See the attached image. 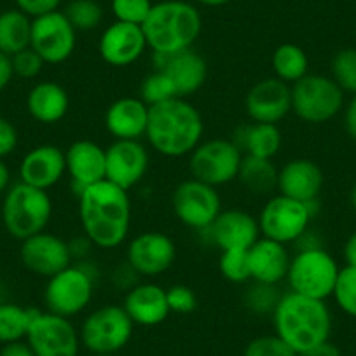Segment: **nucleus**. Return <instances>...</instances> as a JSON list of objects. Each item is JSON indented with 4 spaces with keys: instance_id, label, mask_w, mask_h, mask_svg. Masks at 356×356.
I'll list each match as a JSON object with an SVG mask.
<instances>
[{
    "instance_id": "obj_1",
    "label": "nucleus",
    "mask_w": 356,
    "mask_h": 356,
    "mask_svg": "<svg viewBox=\"0 0 356 356\" xmlns=\"http://www.w3.org/2000/svg\"><path fill=\"white\" fill-rule=\"evenodd\" d=\"M77 197L79 220L86 238L102 250L121 246L131 227V200L128 191L102 180L82 189Z\"/></svg>"
},
{
    "instance_id": "obj_2",
    "label": "nucleus",
    "mask_w": 356,
    "mask_h": 356,
    "mask_svg": "<svg viewBox=\"0 0 356 356\" xmlns=\"http://www.w3.org/2000/svg\"><path fill=\"white\" fill-rule=\"evenodd\" d=\"M204 135L201 112L186 98H173L149 108L147 140L157 154L170 159L189 156Z\"/></svg>"
},
{
    "instance_id": "obj_3",
    "label": "nucleus",
    "mask_w": 356,
    "mask_h": 356,
    "mask_svg": "<svg viewBox=\"0 0 356 356\" xmlns=\"http://www.w3.org/2000/svg\"><path fill=\"white\" fill-rule=\"evenodd\" d=\"M271 316L275 334L297 355L330 341L334 320L325 300L296 292L283 293Z\"/></svg>"
},
{
    "instance_id": "obj_4",
    "label": "nucleus",
    "mask_w": 356,
    "mask_h": 356,
    "mask_svg": "<svg viewBox=\"0 0 356 356\" xmlns=\"http://www.w3.org/2000/svg\"><path fill=\"white\" fill-rule=\"evenodd\" d=\"M142 30L154 56H168L196 44L203 18L200 9L186 0H161L154 2Z\"/></svg>"
},
{
    "instance_id": "obj_5",
    "label": "nucleus",
    "mask_w": 356,
    "mask_h": 356,
    "mask_svg": "<svg viewBox=\"0 0 356 356\" xmlns=\"http://www.w3.org/2000/svg\"><path fill=\"white\" fill-rule=\"evenodd\" d=\"M53 217L49 193L29 184L18 182L8 189L2 203V222L15 239L25 241L44 232Z\"/></svg>"
},
{
    "instance_id": "obj_6",
    "label": "nucleus",
    "mask_w": 356,
    "mask_h": 356,
    "mask_svg": "<svg viewBox=\"0 0 356 356\" xmlns=\"http://www.w3.org/2000/svg\"><path fill=\"white\" fill-rule=\"evenodd\" d=\"M339 266L334 257L321 246L300 248L290 260L286 282L290 292L313 299L327 300L334 293L339 276Z\"/></svg>"
},
{
    "instance_id": "obj_7",
    "label": "nucleus",
    "mask_w": 356,
    "mask_h": 356,
    "mask_svg": "<svg viewBox=\"0 0 356 356\" xmlns=\"http://www.w3.org/2000/svg\"><path fill=\"white\" fill-rule=\"evenodd\" d=\"M292 88V112L307 124H325L344 108V91L328 75L307 74Z\"/></svg>"
},
{
    "instance_id": "obj_8",
    "label": "nucleus",
    "mask_w": 356,
    "mask_h": 356,
    "mask_svg": "<svg viewBox=\"0 0 356 356\" xmlns=\"http://www.w3.org/2000/svg\"><path fill=\"white\" fill-rule=\"evenodd\" d=\"M135 323L126 309L108 304L95 309L81 325V344L93 355H115L131 341Z\"/></svg>"
},
{
    "instance_id": "obj_9",
    "label": "nucleus",
    "mask_w": 356,
    "mask_h": 356,
    "mask_svg": "<svg viewBox=\"0 0 356 356\" xmlns=\"http://www.w3.org/2000/svg\"><path fill=\"white\" fill-rule=\"evenodd\" d=\"M95 296V276L84 264H70L51 276L44 289V304L49 313L63 318L81 314Z\"/></svg>"
},
{
    "instance_id": "obj_10",
    "label": "nucleus",
    "mask_w": 356,
    "mask_h": 356,
    "mask_svg": "<svg viewBox=\"0 0 356 356\" xmlns=\"http://www.w3.org/2000/svg\"><path fill=\"white\" fill-rule=\"evenodd\" d=\"M314 203H300V201L276 194L266 201L259 215L260 236L282 245L297 243L307 232L313 218Z\"/></svg>"
},
{
    "instance_id": "obj_11",
    "label": "nucleus",
    "mask_w": 356,
    "mask_h": 356,
    "mask_svg": "<svg viewBox=\"0 0 356 356\" xmlns=\"http://www.w3.org/2000/svg\"><path fill=\"white\" fill-rule=\"evenodd\" d=\"M243 152L234 140L211 138L189 154L191 177L211 187H222L238 178Z\"/></svg>"
},
{
    "instance_id": "obj_12",
    "label": "nucleus",
    "mask_w": 356,
    "mask_h": 356,
    "mask_svg": "<svg viewBox=\"0 0 356 356\" xmlns=\"http://www.w3.org/2000/svg\"><path fill=\"white\" fill-rule=\"evenodd\" d=\"M171 208L180 224L203 232L220 215L222 197L217 187H211L191 177L175 187Z\"/></svg>"
},
{
    "instance_id": "obj_13",
    "label": "nucleus",
    "mask_w": 356,
    "mask_h": 356,
    "mask_svg": "<svg viewBox=\"0 0 356 356\" xmlns=\"http://www.w3.org/2000/svg\"><path fill=\"white\" fill-rule=\"evenodd\" d=\"M77 46V32L63 11L32 19L30 47L39 54L46 65H61L70 60Z\"/></svg>"
},
{
    "instance_id": "obj_14",
    "label": "nucleus",
    "mask_w": 356,
    "mask_h": 356,
    "mask_svg": "<svg viewBox=\"0 0 356 356\" xmlns=\"http://www.w3.org/2000/svg\"><path fill=\"white\" fill-rule=\"evenodd\" d=\"M26 342L35 356H79L81 349V335L70 318L58 316L49 311L35 314Z\"/></svg>"
},
{
    "instance_id": "obj_15",
    "label": "nucleus",
    "mask_w": 356,
    "mask_h": 356,
    "mask_svg": "<svg viewBox=\"0 0 356 356\" xmlns=\"http://www.w3.org/2000/svg\"><path fill=\"white\" fill-rule=\"evenodd\" d=\"M177 255V245L170 236L161 231H147L131 239L126 250V262L138 276L157 278L170 271Z\"/></svg>"
},
{
    "instance_id": "obj_16",
    "label": "nucleus",
    "mask_w": 356,
    "mask_h": 356,
    "mask_svg": "<svg viewBox=\"0 0 356 356\" xmlns=\"http://www.w3.org/2000/svg\"><path fill=\"white\" fill-rule=\"evenodd\" d=\"M149 166V150L140 140H115L105 149V180L124 191L138 186Z\"/></svg>"
},
{
    "instance_id": "obj_17",
    "label": "nucleus",
    "mask_w": 356,
    "mask_h": 356,
    "mask_svg": "<svg viewBox=\"0 0 356 356\" xmlns=\"http://www.w3.org/2000/svg\"><path fill=\"white\" fill-rule=\"evenodd\" d=\"M19 259L30 273L47 280L74 264L68 243L46 231L22 241Z\"/></svg>"
},
{
    "instance_id": "obj_18",
    "label": "nucleus",
    "mask_w": 356,
    "mask_h": 356,
    "mask_svg": "<svg viewBox=\"0 0 356 356\" xmlns=\"http://www.w3.org/2000/svg\"><path fill=\"white\" fill-rule=\"evenodd\" d=\"M245 108L253 122L278 124L292 112V88L276 77H267L250 88Z\"/></svg>"
},
{
    "instance_id": "obj_19",
    "label": "nucleus",
    "mask_w": 356,
    "mask_h": 356,
    "mask_svg": "<svg viewBox=\"0 0 356 356\" xmlns=\"http://www.w3.org/2000/svg\"><path fill=\"white\" fill-rule=\"evenodd\" d=\"M147 47L145 35L140 25L114 22L102 32L98 40V53L111 67L124 68L136 63Z\"/></svg>"
},
{
    "instance_id": "obj_20",
    "label": "nucleus",
    "mask_w": 356,
    "mask_h": 356,
    "mask_svg": "<svg viewBox=\"0 0 356 356\" xmlns=\"http://www.w3.org/2000/svg\"><path fill=\"white\" fill-rule=\"evenodd\" d=\"M157 70L163 72L173 86L178 98H189L204 86L208 77V63L200 53L191 49L168 56H154Z\"/></svg>"
},
{
    "instance_id": "obj_21",
    "label": "nucleus",
    "mask_w": 356,
    "mask_h": 356,
    "mask_svg": "<svg viewBox=\"0 0 356 356\" xmlns=\"http://www.w3.org/2000/svg\"><path fill=\"white\" fill-rule=\"evenodd\" d=\"M67 173L65 150L51 143L33 147L19 163V182L29 184L37 189L49 191Z\"/></svg>"
},
{
    "instance_id": "obj_22",
    "label": "nucleus",
    "mask_w": 356,
    "mask_h": 356,
    "mask_svg": "<svg viewBox=\"0 0 356 356\" xmlns=\"http://www.w3.org/2000/svg\"><path fill=\"white\" fill-rule=\"evenodd\" d=\"M211 245L224 250H250L260 238L259 220L243 210H222L217 220L207 229Z\"/></svg>"
},
{
    "instance_id": "obj_23",
    "label": "nucleus",
    "mask_w": 356,
    "mask_h": 356,
    "mask_svg": "<svg viewBox=\"0 0 356 356\" xmlns=\"http://www.w3.org/2000/svg\"><path fill=\"white\" fill-rule=\"evenodd\" d=\"M323 184L325 177L321 168L314 161L304 157L285 163L278 173L280 194L300 203H316Z\"/></svg>"
},
{
    "instance_id": "obj_24",
    "label": "nucleus",
    "mask_w": 356,
    "mask_h": 356,
    "mask_svg": "<svg viewBox=\"0 0 356 356\" xmlns=\"http://www.w3.org/2000/svg\"><path fill=\"white\" fill-rule=\"evenodd\" d=\"M67 173L75 193L105 180V149L93 140H77L65 150Z\"/></svg>"
},
{
    "instance_id": "obj_25",
    "label": "nucleus",
    "mask_w": 356,
    "mask_h": 356,
    "mask_svg": "<svg viewBox=\"0 0 356 356\" xmlns=\"http://www.w3.org/2000/svg\"><path fill=\"white\" fill-rule=\"evenodd\" d=\"M290 260L286 245L260 236L248 250L250 278L264 285H278L286 280Z\"/></svg>"
},
{
    "instance_id": "obj_26",
    "label": "nucleus",
    "mask_w": 356,
    "mask_h": 356,
    "mask_svg": "<svg viewBox=\"0 0 356 356\" xmlns=\"http://www.w3.org/2000/svg\"><path fill=\"white\" fill-rule=\"evenodd\" d=\"M131 321L140 327H156L170 316L166 290L157 283H138L126 292L124 304Z\"/></svg>"
},
{
    "instance_id": "obj_27",
    "label": "nucleus",
    "mask_w": 356,
    "mask_h": 356,
    "mask_svg": "<svg viewBox=\"0 0 356 356\" xmlns=\"http://www.w3.org/2000/svg\"><path fill=\"white\" fill-rule=\"evenodd\" d=\"M149 108L142 98H119L105 111V128L115 140H140L147 133Z\"/></svg>"
},
{
    "instance_id": "obj_28",
    "label": "nucleus",
    "mask_w": 356,
    "mask_h": 356,
    "mask_svg": "<svg viewBox=\"0 0 356 356\" xmlns=\"http://www.w3.org/2000/svg\"><path fill=\"white\" fill-rule=\"evenodd\" d=\"M26 108L40 124H56L68 114L70 98L63 86L53 81H42L30 89Z\"/></svg>"
},
{
    "instance_id": "obj_29",
    "label": "nucleus",
    "mask_w": 356,
    "mask_h": 356,
    "mask_svg": "<svg viewBox=\"0 0 356 356\" xmlns=\"http://www.w3.org/2000/svg\"><path fill=\"white\" fill-rule=\"evenodd\" d=\"M234 142L241 152H245V156L273 159L282 149L283 136L278 124L250 122L238 129Z\"/></svg>"
},
{
    "instance_id": "obj_30",
    "label": "nucleus",
    "mask_w": 356,
    "mask_h": 356,
    "mask_svg": "<svg viewBox=\"0 0 356 356\" xmlns=\"http://www.w3.org/2000/svg\"><path fill=\"white\" fill-rule=\"evenodd\" d=\"M278 173L280 170L273 163V159L243 156L238 180L252 194L266 196V194H271L273 191L278 189Z\"/></svg>"
},
{
    "instance_id": "obj_31",
    "label": "nucleus",
    "mask_w": 356,
    "mask_h": 356,
    "mask_svg": "<svg viewBox=\"0 0 356 356\" xmlns=\"http://www.w3.org/2000/svg\"><path fill=\"white\" fill-rule=\"evenodd\" d=\"M32 40V18L19 9L0 13V53L15 56L30 47Z\"/></svg>"
},
{
    "instance_id": "obj_32",
    "label": "nucleus",
    "mask_w": 356,
    "mask_h": 356,
    "mask_svg": "<svg viewBox=\"0 0 356 356\" xmlns=\"http://www.w3.org/2000/svg\"><path fill=\"white\" fill-rule=\"evenodd\" d=\"M271 67L276 79L292 86L309 74V58L297 44H282L273 53Z\"/></svg>"
},
{
    "instance_id": "obj_33",
    "label": "nucleus",
    "mask_w": 356,
    "mask_h": 356,
    "mask_svg": "<svg viewBox=\"0 0 356 356\" xmlns=\"http://www.w3.org/2000/svg\"><path fill=\"white\" fill-rule=\"evenodd\" d=\"M39 313L33 307H23L13 302H0V344L23 341L30 330L33 318Z\"/></svg>"
},
{
    "instance_id": "obj_34",
    "label": "nucleus",
    "mask_w": 356,
    "mask_h": 356,
    "mask_svg": "<svg viewBox=\"0 0 356 356\" xmlns=\"http://www.w3.org/2000/svg\"><path fill=\"white\" fill-rule=\"evenodd\" d=\"M75 32H93L104 22V8L98 0H70L63 9Z\"/></svg>"
},
{
    "instance_id": "obj_35",
    "label": "nucleus",
    "mask_w": 356,
    "mask_h": 356,
    "mask_svg": "<svg viewBox=\"0 0 356 356\" xmlns=\"http://www.w3.org/2000/svg\"><path fill=\"white\" fill-rule=\"evenodd\" d=\"M332 79L344 93L356 95V49L344 47L337 51L330 61Z\"/></svg>"
},
{
    "instance_id": "obj_36",
    "label": "nucleus",
    "mask_w": 356,
    "mask_h": 356,
    "mask_svg": "<svg viewBox=\"0 0 356 356\" xmlns=\"http://www.w3.org/2000/svg\"><path fill=\"white\" fill-rule=\"evenodd\" d=\"M332 297L342 313L356 318V267L346 266L339 271Z\"/></svg>"
},
{
    "instance_id": "obj_37",
    "label": "nucleus",
    "mask_w": 356,
    "mask_h": 356,
    "mask_svg": "<svg viewBox=\"0 0 356 356\" xmlns=\"http://www.w3.org/2000/svg\"><path fill=\"white\" fill-rule=\"evenodd\" d=\"M140 98L149 107H154V105H159L163 102L173 100V98L178 97L166 75L161 70H156L147 75L142 81V86H140Z\"/></svg>"
},
{
    "instance_id": "obj_38",
    "label": "nucleus",
    "mask_w": 356,
    "mask_h": 356,
    "mask_svg": "<svg viewBox=\"0 0 356 356\" xmlns=\"http://www.w3.org/2000/svg\"><path fill=\"white\" fill-rule=\"evenodd\" d=\"M218 269L231 283H246L250 278L248 250H224L220 252Z\"/></svg>"
},
{
    "instance_id": "obj_39",
    "label": "nucleus",
    "mask_w": 356,
    "mask_h": 356,
    "mask_svg": "<svg viewBox=\"0 0 356 356\" xmlns=\"http://www.w3.org/2000/svg\"><path fill=\"white\" fill-rule=\"evenodd\" d=\"M282 296L283 293L278 292L276 285H264V283L253 282L252 289L245 293V304L255 314H273Z\"/></svg>"
},
{
    "instance_id": "obj_40",
    "label": "nucleus",
    "mask_w": 356,
    "mask_h": 356,
    "mask_svg": "<svg viewBox=\"0 0 356 356\" xmlns=\"http://www.w3.org/2000/svg\"><path fill=\"white\" fill-rule=\"evenodd\" d=\"M152 0H112L111 9L115 22L131 23V25H143L152 9Z\"/></svg>"
},
{
    "instance_id": "obj_41",
    "label": "nucleus",
    "mask_w": 356,
    "mask_h": 356,
    "mask_svg": "<svg viewBox=\"0 0 356 356\" xmlns=\"http://www.w3.org/2000/svg\"><path fill=\"white\" fill-rule=\"evenodd\" d=\"M243 356H297V353L278 335H260L246 344Z\"/></svg>"
},
{
    "instance_id": "obj_42",
    "label": "nucleus",
    "mask_w": 356,
    "mask_h": 356,
    "mask_svg": "<svg viewBox=\"0 0 356 356\" xmlns=\"http://www.w3.org/2000/svg\"><path fill=\"white\" fill-rule=\"evenodd\" d=\"M166 299L171 313L189 314L197 307L196 292L187 285H173L166 289Z\"/></svg>"
},
{
    "instance_id": "obj_43",
    "label": "nucleus",
    "mask_w": 356,
    "mask_h": 356,
    "mask_svg": "<svg viewBox=\"0 0 356 356\" xmlns=\"http://www.w3.org/2000/svg\"><path fill=\"white\" fill-rule=\"evenodd\" d=\"M11 65L15 75L22 79H35L37 75L42 72L44 68V60L32 49V47H26V49L19 51L15 56H11Z\"/></svg>"
},
{
    "instance_id": "obj_44",
    "label": "nucleus",
    "mask_w": 356,
    "mask_h": 356,
    "mask_svg": "<svg viewBox=\"0 0 356 356\" xmlns=\"http://www.w3.org/2000/svg\"><path fill=\"white\" fill-rule=\"evenodd\" d=\"M16 9L25 13L30 18H39V16L49 15V13L58 11L63 0H15Z\"/></svg>"
},
{
    "instance_id": "obj_45",
    "label": "nucleus",
    "mask_w": 356,
    "mask_h": 356,
    "mask_svg": "<svg viewBox=\"0 0 356 356\" xmlns=\"http://www.w3.org/2000/svg\"><path fill=\"white\" fill-rule=\"evenodd\" d=\"M18 129L9 119L0 118V159L11 156L18 147Z\"/></svg>"
},
{
    "instance_id": "obj_46",
    "label": "nucleus",
    "mask_w": 356,
    "mask_h": 356,
    "mask_svg": "<svg viewBox=\"0 0 356 356\" xmlns=\"http://www.w3.org/2000/svg\"><path fill=\"white\" fill-rule=\"evenodd\" d=\"M91 246H93V243L89 241L86 236H82V238H75V239H72V241H68V248H70L72 260H79V262H82V260L88 257Z\"/></svg>"
},
{
    "instance_id": "obj_47",
    "label": "nucleus",
    "mask_w": 356,
    "mask_h": 356,
    "mask_svg": "<svg viewBox=\"0 0 356 356\" xmlns=\"http://www.w3.org/2000/svg\"><path fill=\"white\" fill-rule=\"evenodd\" d=\"M0 356H35V353L26 341H16L2 344Z\"/></svg>"
},
{
    "instance_id": "obj_48",
    "label": "nucleus",
    "mask_w": 356,
    "mask_h": 356,
    "mask_svg": "<svg viewBox=\"0 0 356 356\" xmlns=\"http://www.w3.org/2000/svg\"><path fill=\"white\" fill-rule=\"evenodd\" d=\"M344 129L349 138L356 142V95H353V98L344 108Z\"/></svg>"
},
{
    "instance_id": "obj_49",
    "label": "nucleus",
    "mask_w": 356,
    "mask_h": 356,
    "mask_svg": "<svg viewBox=\"0 0 356 356\" xmlns=\"http://www.w3.org/2000/svg\"><path fill=\"white\" fill-rule=\"evenodd\" d=\"M13 77H15V72H13L11 56L0 53V93L11 84Z\"/></svg>"
},
{
    "instance_id": "obj_50",
    "label": "nucleus",
    "mask_w": 356,
    "mask_h": 356,
    "mask_svg": "<svg viewBox=\"0 0 356 356\" xmlns=\"http://www.w3.org/2000/svg\"><path fill=\"white\" fill-rule=\"evenodd\" d=\"M297 356H342L341 349L337 348L335 344H332L330 341L323 342V344L316 346V348H311L307 351L299 353Z\"/></svg>"
},
{
    "instance_id": "obj_51",
    "label": "nucleus",
    "mask_w": 356,
    "mask_h": 356,
    "mask_svg": "<svg viewBox=\"0 0 356 356\" xmlns=\"http://www.w3.org/2000/svg\"><path fill=\"white\" fill-rule=\"evenodd\" d=\"M342 255H344L346 266L356 267V232H353V234L346 239Z\"/></svg>"
},
{
    "instance_id": "obj_52",
    "label": "nucleus",
    "mask_w": 356,
    "mask_h": 356,
    "mask_svg": "<svg viewBox=\"0 0 356 356\" xmlns=\"http://www.w3.org/2000/svg\"><path fill=\"white\" fill-rule=\"evenodd\" d=\"M9 186H11V171H9L8 164L0 159V194L8 193Z\"/></svg>"
},
{
    "instance_id": "obj_53",
    "label": "nucleus",
    "mask_w": 356,
    "mask_h": 356,
    "mask_svg": "<svg viewBox=\"0 0 356 356\" xmlns=\"http://www.w3.org/2000/svg\"><path fill=\"white\" fill-rule=\"evenodd\" d=\"M201 6H207V8H222V6L229 4L231 0H196Z\"/></svg>"
},
{
    "instance_id": "obj_54",
    "label": "nucleus",
    "mask_w": 356,
    "mask_h": 356,
    "mask_svg": "<svg viewBox=\"0 0 356 356\" xmlns=\"http://www.w3.org/2000/svg\"><path fill=\"white\" fill-rule=\"evenodd\" d=\"M349 203H351L353 210L356 211V184L351 187V193H349Z\"/></svg>"
},
{
    "instance_id": "obj_55",
    "label": "nucleus",
    "mask_w": 356,
    "mask_h": 356,
    "mask_svg": "<svg viewBox=\"0 0 356 356\" xmlns=\"http://www.w3.org/2000/svg\"><path fill=\"white\" fill-rule=\"evenodd\" d=\"M93 356H115V355H93Z\"/></svg>"
},
{
    "instance_id": "obj_56",
    "label": "nucleus",
    "mask_w": 356,
    "mask_h": 356,
    "mask_svg": "<svg viewBox=\"0 0 356 356\" xmlns=\"http://www.w3.org/2000/svg\"><path fill=\"white\" fill-rule=\"evenodd\" d=\"M152 2H161V0H152Z\"/></svg>"
}]
</instances>
